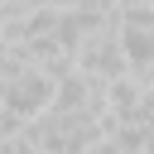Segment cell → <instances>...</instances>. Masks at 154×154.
I'll use <instances>...</instances> for the list:
<instances>
[{
	"label": "cell",
	"instance_id": "6da1fadb",
	"mask_svg": "<svg viewBox=\"0 0 154 154\" xmlns=\"http://www.w3.org/2000/svg\"><path fill=\"white\" fill-rule=\"evenodd\" d=\"M116 48H120L125 72H135V77L154 72V29L149 24H116Z\"/></svg>",
	"mask_w": 154,
	"mask_h": 154
}]
</instances>
